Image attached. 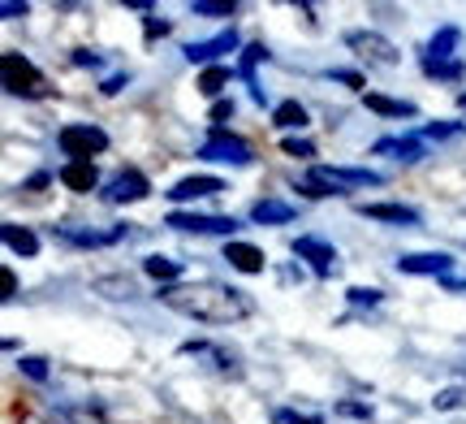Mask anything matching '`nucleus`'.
I'll list each match as a JSON object with an SVG mask.
<instances>
[{"label":"nucleus","mask_w":466,"mask_h":424,"mask_svg":"<svg viewBox=\"0 0 466 424\" xmlns=\"http://www.w3.org/2000/svg\"><path fill=\"white\" fill-rule=\"evenodd\" d=\"M56 143H61V152L69 160H91V156H100L108 148V135L100 126H91V121H74V126H61Z\"/></svg>","instance_id":"nucleus-4"},{"label":"nucleus","mask_w":466,"mask_h":424,"mask_svg":"<svg viewBox=\"0 0 466 424\" xmlns=\"http://www.w3.org/2000/svg\"><path fill=\"white\" fill-rule=\"evenodd\" d=\"M0 78H5V91H9V96H22V100H48L52 96V83L22 52H5V57H0Z\"/></svg>","instance_id":"nucleus-2"},{"label":"nucleus","mask_w":466,"mask_h":424,"mask_svg":"<svg viewBox=\"0 0 466 424\" xmlns=\"http://www.w3.org/2000/svg\"><path fill=\"white\" fill-rule=\"evenodd\" d=\"M329 78L346 87H363V74H354V69H329Z\"/></svg>","instance_id":"nucleus-35"},{"label":"nucleus","mask_w":466,"mask_h":424,"mask_svg":"<svg viewBox=\"0 0 466 424\" xmlns=\"http://www.w3.org/2000/svg\"><path fill=\"white\" fill-rule=\"evenodd\" d=\"M165 307L182 312L190 321H203V325H238L247 321L255 304L247 299V290L238 286H225V282H177V286H160L156 295Z\"/></svg>","instance_id":"nucleus-1"},{"label":"nucleus","mask_w":466,"mask_h":424,"mask_svg":"<svg viewBox=\"0 0 466 424\" xmlns=\"http://www.w3.org/2000/svg\"><path fill=\"white\" fill-rule=\"evenodd\" d=\"M346 48L354 52V57H363L367 66H380V69L398 66V48H393L380 31H346Z\"/></svg>","instance_id":"nucleus-5"},{"label":"nucleus","mask_w":466,"mask_h":424,"mask_svg":"<svg viewBox=\"0 0 466 424\" xmlns=\"http://www.w3.org/2000/svg\"><path fill=\"white\" fill-rule=\"evenodd\" d=\"M259 61H268V48L264 44H247V48H242V66H238V74L250 83V100L264 104V87L255 83V66H259Z\"/></svg>","instance_id":"nucleus-19"},{"label":"nucleus","mask_w":466,"mask_h":424,"mask_svg":"<svg viewBox=\"0 0 466 424\" xmlns=\"http://www.w3.org/2000/svg\"><path fill=\"white\" fill-rule=\"evenodd\" d=\"M250 221H259V225H285V221H294V204H281V200H259V204L250 208Z\"/></svg>","instance_id":"nucleus-23"},{"label":"nucleus","mask_w":466,"mask_h":424,"mask_svg":"<svg viewBox=\"0 0 466 424\" xmlns=\"http://www.w3.org/2000/svg\"><path fill=\"white\" fill-rule=\"evenodd\" d=\"M462 398H466L462 386H450V390H441V394L432 398V408H436V411H453L458 403H462Z\"/></svg>","instance_id":"nucleus-31"},{"label":"nucleus","mask_w":466,"mask_h":424,"mask_svg":"<svg viewBox=\"0 0 466 424\" xmlns=\"http://www.w3.org/2000/svg\"><path fill=\"white\" fill-rule=\"evenodd\" d=\"M367 221H389V225H419V212L406 204H363L359 208Z\"/></svg>","instance_id":"nucleus-16"},{"label":"nucleus","mask_w":466,"mask_h":424,"mask_svg":"<svg viewBox=\"0 0 466 424\" xmlns=\"http://www.w3.org/2000/svg\"><path fill=\"white\" fill-rule=\"evenodd\" d=\"M225 118H233V100H217V104H212V126H220Z\"/></svg>","instance_id":"nucleus-37"},{"label":"nucleus","mask_w":466,"mask_h":424,"mask_svg":"<svg viewBox=\"0 0 466 424\" xmlns=\"http://www.w3.org/2000/svg\"><path fill=\"white\" fill-rule=\"evenodd\" d=\"M190 14H199V17H233L238 14V5H229V0H195V5H190Z\"/></svg>","instance_id":"nucleus-27"},{"label":"nucleus","mask_w":466,"mask_h":424,"mask_svg":"<svg viewBox=\"0 0 466 424\" xmlns=\"http://www.w3.org/2000/svg\"><path fill=\"white\" fill-rule=\"evenodd\" d=\"M346 299H350L354 307H376V304L384 299V290H376V286H350Z\"/></svg>","instance_id":"nucleus-28"},{"label":"nucleus","mask_w":466,"mask_h":424,"mask_svg":"<svg viewBox=\"0 0 466 424\" xmlns=\"http://www.w3.org/2000/svg\"><path fill=\"white\" fill-rule=\"evenodd\" d=\"M48 182H52V173H35V178H26L17 191H39V187H48Z\"/></svg>","instance_id":"nucleus-39"},{"label":"nucleus","mask_w":466,"mask_h":424,"mask_svg":"<svg viewBox=\"0 0 466 424\" xmlns=\"http://www.w3.org/2000/svg\"><path fill=\"white\" fill-rule=\"evenodd\" d=\"M220 191H225L220 178H212V173H195V178H182L177 187L168 191V200H173V204H186V200H208V195H220Z\"/></svg>","instance_id":"nucleus-14"},{"label":"nucleus","mask_w":466,"mask_h":424,"mask_svg":"<svg viewBox=\"0 0 466 424\" xmlns=\"http://www.w3.org/2000/svg\"><path fill=\"white\" fill-rule=\"evenodd\" d=\"M108 204H138V200H147L151 195V182H147V173H138V170H121L108 182V187L100 191Z\"/></svg>","instance_id":"nucleus-10"},{"label":"nucleus","mask_w":466,"mask_h":424,"mask_svg":"<svg viewBox=\"0 0 466 424\" xmlns=\"http://www.w3.org/2000/svg\"><path fill=\"white\" fill-rule=\"evenodd\" d=\"M56 178H61V187L86 195V191H96V182H100V170H96L91 160H69V165H61Z\"/></svg>","instance_id":"nucleus-15"},{"label":"nucleus","mask_w":466,"mask_h":424,"mask_svg":"<svg viewBox=\"0 0 466 424\" xmlns=\"http://www.w3.org/2000/svg\"><path fill=\"white\" fill-rule=\"evenodd\" d=\"M14 295H17V277L5 269V299H14Z\"/></svg>","instance_id":"nucleus-42"},{"label":"nucleus","mask_w":466,"mask_h":424,"mask_svg":"<svg viewBox=\"0 0 466 424\" xmlns=\"http://www.w3.org/2000/svg\"><path fill=\"white\" fill-rule=\"evenodd\" d=\"M337 416H346V420H371V408H367V403H354V398H341V403H337Z\"/></svg>","instance_id":"nucleus-32"},{"label":"nucleus","mask_w":466,"mask_h":424,"mask_svg":"<svg viewBox=\"0 0 466 424\" xmlns=\"http://www.w3.org/2000/svg\"><path fill=\"white\" fill-rule=\"evenodd\" d=\"M272 126H281V130H302L307 126V109L299 100H281L272 109Z\"/></svg>","instance_id":"nucleus-25"},{"label":"nucleus","mask_w":466,"mask_h":424,"mask_svg":"<svg viewBox=\"0 0 466 424\" xmlns=\"http://www.w3.org/2000/svg\"><path fill=\"white\" fill-rule=\"evenodd\" d=\"M203 160H225V165H250L255 156H250V143H242L238 135H229L225 126H212V135H208V143L199 148Z\"/></svg>","instance_id":"nucleus-6"},{"label":"nucleus","mask_w":466,"mask_h":424,"mask_svg":"<svg viewBox=\"0 0 466 424\" xmlns=\"http://www.w3.org/2000/svg\"><path fill=\"white\" fill-rule=\"evenodd\" d=\"M363 104L371 113H380V118H415L419 109L410 100H389V96H376V91H367Z\"/></svg>","instance_id":"nucleus-22"},{"label":"nucleus","mask_w":466,"mask_h":424,"mask_svg":"<svg viewBox=\"0 0 466 424\" xmlns=\"http://www.w3.org/2000/svg\"><path fill=\"white\" fill-rule=\"evenodd\" d=\"M0 234H5V247L17 255H39V238L26 230V225H14V221H5L0 225Z\"/></svg>","instance_id":"nucleus-20"},{"label":"nucleus","mask_w":466,"mask_h":424,"mask_svg":"<svg viewBox=\"0 0 466 424\" xmlns=\"http://www.w3.org/2000/svg\"><path fill=\"white\" fill-rule=\"evenodd\" d=\"M165 225L182 230V234H225V238L238 230L233 217H208V212H168Z\"/></svg>","instance_id":"nucleus-9"},{"label":"nucleus","mask_w":466,"mask_h":424,"mask_svg":"<svg viewBox=\"0 0 466 424\" xmlns=\"http://www.w3.org/2000/svg\"><path fill=\"white\" fill-rule=\"evenodd\" d=\"M233 78V69L229 66H212V69H203L199 74V91L203 96H220V87Z\"/></svg>","instance_id":"nucleus-26"},{"label":"nucleus","mask_w":466,"mask_h":424,"mask_svg":"<svg viewBox=\"0 0 466 424\" xmlns=\"http://www.w3.org/2000/svg\"><path fill=\"white\" fill-rule=\"evenodd\" d=\"M294 255H299V260H307L316 277H333V273H337V260H341L333 243H324V238H311V234L294 238Z\"/></svg>","instance_id":"nucleus-8"},{"label":"nucleus","mask_w":466,"mask_h":424,"mask_svg":"<svg viewBox=\"0 0 466 424\" xmlns=\"http://www.w3.org/2000/svg\"><path fill=\"white\" fill-rule=\"evenodd\" d=\"M319 195H350V191H363V187H380L384 178L371 170H337V165H316L311 178H307Z\"/></svg>","instance_id":"nucleus-3"},{"label":"nucleus","mask_w":466,"mask_h":424,"mask_svg":"<svg viewBox=\"0 0 466 424\" xmlns=\"http://www.w3.org/2000/svg\"><path fill=\"white\" fill-rule=\"evenodd\" d=\"M225 260L238 273H264V252L250 247V243H225Z\"/></svg>","instance_id":"nucleus-17"},{"label":"nucleus","mask_w":466,"mask_h":424,"mask_svg":"<svg viewBox=\"0 0 466 424\" xmlns=\"http://www.w3.org/2000/svg\"><path fill=\"white\" fill-rule=\"evenodd\" d=\"M458 39H462V31H458V26H441V31L432 35L428 52H423V61H453V48H458Z\"/></svg>","instance_id":"nucleus-21"},{"label":"nucleus","mask_w":466,"mask_h":424,"mask_svg":"<svg viewBox=\"0 0 466 424\" xmlns=\"http://www.w3.org/2000/svg\"><path fill=\"white\" fill-rule=\"evenodd\" d=\"M277 424H324L319 416H299V411H277Z\"/></svg>","instance_id":"nucleus-36"},{"label":"nucleus","mask_w":466,"mask_h":424,"mask_svg":"<svg viewBox=\"0 0 466 424\" xmlns=\"http://www.w3.org/2000/svg\"><path fill=\"white\" fill-rule=\"evenodd\" d=\"M156 35H168V22H160V17H147V39H156Z\"/></svg>","instance_id":"nucleus-40"},{"label":"nucleus","mask_w":466,"mask_h":424,"mask_svg":"<svg viewBox=\"0 0 466 424\" xmlns=\"http://www.w3.org/2000/svg\"><path fill=\"white\" fill-rule=\"evenodd\" d=\"M281 152L285 156H299V160H311V156H316V148H311L307 139H281Z\"/></svg>","instance_id":"nucleus-33"},{"label":"nucleus","mask_w":466,"mask_h":424,"mask_svg":"<svg viewBox=\"0 0 466 424\" xmlns=\"http://www.w3.org/2000/svg\"><path fill=\"white\" fill-rule=\"evenodd\" d=\"M26 9H31V5H17V0H5V5H0V17H26Z\"/></svg>","instance_id":"nucleus-38"},{"label":"nucleus","mask_w":466,"mask_h":424,"mask_svg":"<svg viewBox=\"0 0 466 424\" xmlns=\"http://www.w3.org/2000/svg\"><path fill=\"white\" fill-rule=\"evenodd\" d=\"M74 66H100V57L96 52H74Z\"/></svg>","instance_id":"nucleus-41"},{"label":"nucleus","mask_w":466,"mask_h":424,"mask_svg":"<svg viewBox=\"0 0 466 424\" xmlns=\"http://www.w3.org/2000/svg\"><path fill=\"white\" fill-rule=\"evenodd\" d=\"M52 234L61 238V243H69V247H113V243L126 238V225L91 230V225H74V221H66V225H52Z\"/></svg>","instance_id":"nucleus-7"},{"label":"nucleus","mask_w":466,"mask_h":424,"mask_svg":"<svg viewBox=\"0 0 466 424\" xmlns=\"http://www.w3.org/2000/svg\"><path fill=\"white\" fill-rule=\"evenodd\" d=\"M419 135H423V139H450V135H462V121H453V126H423Z\"/></svg>","instance_id":"nucleus-34"},{"label":"nucleus","mask_w":466,"mask_h":424,"mask_svg":"<svg viewBox=\"0 0 466 424\" xmlns=\"http://www.w3.org/2000/svg\"><path fill=\"white\" fill-rule=\"evenodd\" d=\"M143 273H147V277H156L160 286H177L182 264H177V260H168V255H147V260H143Z\"/></svg>","instance_id":"nucleus-24"},{"label":"nucleus","mask_w":466,"mask_h":424,"mask_svg":"<svg viewBox=\"0 0 466 424\" xmlns=\"http://www.w3.org/2000/svg\"><path fill=\"white\" fill-rule=\"evenodd\" d=\"M453 255L450 252H415L398 255V273H415V277H450Z\"/></svg>","instance_id":"nucleus-11"},{"label":"nucleus","mask_w":466,"mask_h":424,"mask_svg":"<svg viewBox=\"0 0 466 424\" xmlns=\"http://www.w3.org/2000/svg\"><path fill=\"white\" fill-rule=\"evenodd\" d=\"M126 83H130V78H108V83H104V96H116Z\"/></svg>","instance_id":"nucleus-43"},{"label":"nucleus","mask_w":466,"mask_h":424,"mask_svg":"<svg viewBox=\"0 0 466 424\" xmlns=\"http://www.w3.org/2000/svg\"><path fill=\"white\" fill-rule=\"evenodd\" d=\"M441 286L453 290V295H466V282H453V277H441Z\"/></svg>","instance_id":"nucleus-44"},{"label":"nucleus","mask_w":466,"mask_h":424,"mask_svg":"<svg viewBox=\"0 0 466 424\" xmlns=\"http://www.w3.org/2000/svg\"><path fill=\"white\" fill-rule=\"evenodd\" d=\"M432 78H462V61H423Z\"/></svg>","instance_id":"nucleus-30"},{"label":"nucleus","mask_w":466,"mask_h":424,"mask_svg":"<svg viewBox=\"0 0 466 424\" xmlns=\"http://www.w3.org/2000/svg\"><path fill=\"white\" fill-rule=\"evenodd\" d=\"M233 48H238V35L225 31V35H217V39L186 44V61H190V66H208V69H212V61H220V57H225V52H233Z\"/></svg>","instance_id":"nucleus-13"},{"label":"nucleus","mask_w":466,"mask_h":424,"mask_svg":"<svg viewBox=\"0 0 466 424\" xmlns=\"http://www.w3.org/2000/svg\"><path fill=\"white\" fill-rule=\"evenodd\" d=\"M182 356L186 359H199L203 368H212V373H225V377H238V373H242V368H238V359H233L229 351L212 346V342H182Z\"/></svg>","instance_id":"nucleus-12"},{"label":"nucleus","mask_w":466,"mask_h":424,"mask_svg":"<svg viewBox=\"0 0 466 424\" xmlns=\"http://www.w3.org/2000/svg\"><path fill=\"white\" fill-rule=\"evenodd\" d=\"M376 156H393V160H406V165H415V160H423V143L419 139H380L376 143Z\"/></svg>","instance_id":"nucleus-18"},{"label":"nucleus","mask_w":466,"mask_h":424,"mask_svg":"<svg viewBox=\"0 0 466 424\" xmlns=\"http://www.w3.org/2000/svg\"><path fill=\"white\" fill-rule=\"evenodd\" d=\"M458 109H462V113H466V91H462V96H458Z\"/></svg>","instance_id":"nucleus-45"},{"label":"nucleus","mask_w":466,"mask_h":424,"mask_svg":"<svg viewBox=\"0 0 466 424\" xmlns=\"http://www.w3.org/2000/svg\"><path fill=\"white\" fill-rule=\"evenodd\" d=\"M17 368L31 377V381H48V359H39V356H22L17 359Z\"/></svg>","instance_id":"nucleus-29"}]
</instances>
